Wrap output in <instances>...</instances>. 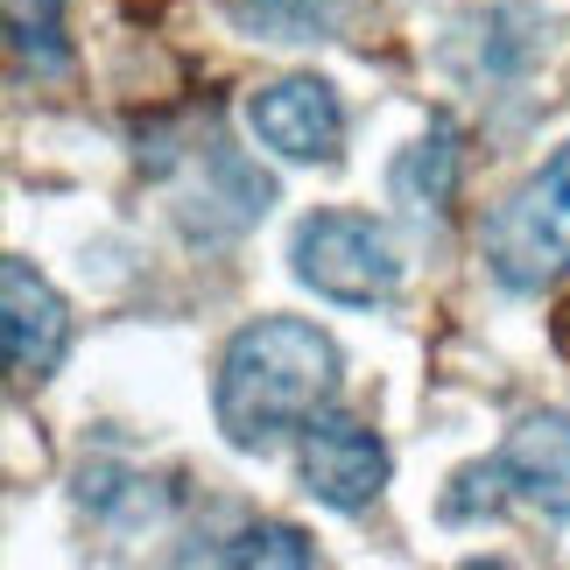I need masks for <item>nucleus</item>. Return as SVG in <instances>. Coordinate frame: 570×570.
Segmentation results:
<instances>
[{"mask_svg":"<svg viewBox=\"0 0 570 570\" xmlns=\"http://www.w3.org/2000/svg\"><path fill=\"white\" fill-rule=\"evenodd\" d=\"M0 345H8V374L42 381L57 374V360L71 353V311L21 254L0 261Z\"/></svg>","mask_w":570,"mask_h":570,"instance_id":"obj_4","label":"nucleus"},{"mask_svg":"<svg viewBox=\"0 0 570 570\" xmlns=\"http://www.w3.org/2000/svg\"><path fill=\"white\" fill-rule=\"evenodd\" d=\"M550 332H557V353L570 360V289L557 296V317H550Z\"/></svg>","mask_w":570,"mask_h":570,"instance_id":"obj_13","label":"nucleus"},{"mask_svg":"<svg viewBox=\"0 0 570 570\" xmlns=\"http://www.w3.org/2000/svg\"><path fill=\"white\" fill-rule=\"evenodd\" d=\"M303 487L324 508L360 514L387 487V444L353 415H317V423H303Z\"/></svg>","mask_w":570,"mask_h":570,"instance_id":"obj_5","label":"nucleus"},{"mask_svg":"<svg viewBox=\"0 0 570 570\" xmlns=\"http://www.w3.org/2000/svg\"><path fill=\"white\" fill-rule=\"evenodd\" d=\"M8 50L21 71L57 78L71 63V42H63V0H8Z\"/></svg>","mask_w":570,"mask_h":570,"instance_id":"obj_9","label":"nucleus"},{"mask_svg":"<svg viewBox=\"0 0 570 570\" xmlns=\"http://www.w3.org/2000/svg\"><path fill=\"white\" fill-rule=\"evenodd\" d=\"M338 14H345V0H268V21H275V29H289L296 42L317 36V29H332Z\"/></svg>","mask_w":570,"mask_h":570,"instance_id":"obj_12","label":"nucleus"},{"mask_svg":"<svg viewBox=\"0 0 570 570\" xmlns=\"http://www.w3.org/2000/svg\"><path fill=\"white\" fill-rule=\"evenodd\" d=\"M500 472H508V493H521L529 508L570 514V415L542 409L529 423H514L500 444Z\"/></svg>","mask_w":570,"mask_h":570,"instance_id":"obj_7","label":"nucleus"},{"mask_svg":"<svg viewBox=\"0 0 570 570\" xmlns=\"http://www.w3.org/2000/svg\"><path fill=\"white\" fill-rule=\"evenodd\" d=\"M500 487H508V472H500V458L493 465H465L451 479V493H444V521H472V514H493L500 508Z\"/></svg>","mask_w":570,"mask_h":570,"instance_id":"obj_11","label":"nucleus"},{"mask_svg":"<svg viewBox=\"0 0 570 570\" xmlns=\"http://www.w3.org/2000/svg\"><path fill=\"white\" fill-rule=\"evenodd\" d=\"M451 190H458V135L436 120L430 135L415 141L402 163H394V197H402V212L430 218V212L451 205Z\"/></svg>","mask_w":570,"mask_h":570,"instance_id":"obj_8","label":"nucleus"},{"mask_svg":"<svg viewBox=\"0 0 570 570\" xmlns=\"http://www.w3.org/2000/svg\"><path fill=\"white\" fill-rule=\"evenodd\" d=\"M184 563H317L311 550V535L289 529V521H254V529H239L233 542H212V550H184Z\"/></svg>","mask_w":570,"mask_h":570,"instance_id":"obj_10","label":"nucleus"},{"mask_svg":"<svg viewBox=\"0 0 570 570\" xmlns=\"http://www.w3.org/2000/svg\"><path fill=\"white\" fill-rule=\"evenodd\" d=\"M338 394V345L303 317H261L247 324L218 360V430L239 451L275 444L282 430L317 423V409Z\"/></svg>","mask_w":570,"mask_h":570,"instance_id":"obj_1","label":"nucleus"},{"mask_svg":"<svg viewBox=\"0 0 570 570\" xmlns=\"http://www.w3.org/2000/svg\"><path fill=\"white\" fill-rule=\"evenodd\" d=\"M289 261H296V275L332 303H381V296H394V282H402V261H394L387 233L360 212H311L296 226Z\"/></svg>","mask_w":570,"mask_h":570,"instance_id":"obj_3","label":"nucleus"},{"mask_svg":"<svg viewBox=\"0 0 570 570\" xmlns=\"http://www.w3.org/2000/svg\"><path fill=\"white\" fill-rule=\"evenodd\" d=\"M487 268L508 289H542L570 268V141L521 184L487 226Z\"/></svg>","mask_w":570,"mask_h":570,"instance_id":"obj_2","label":"nucleus"},{"mask_svg":"<svg viewBox=\"0 0 570 570\" xmlns=\"http://www.w3.org/2000/svg\"><path fill=\"white\" fill-rule=\"evenodd\" d=\"M247 120L289 163H338V148H345V106L324 78H282L268 92H254Z\"/></svg>","mask_w":570,"mask_h":570,"instance_id":"obj_6","label":"nucleus"}]
</instances>
